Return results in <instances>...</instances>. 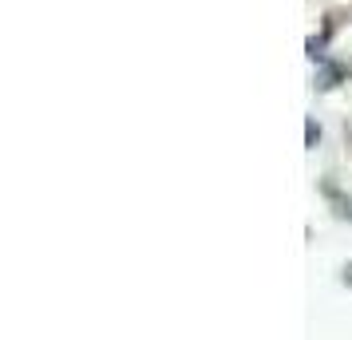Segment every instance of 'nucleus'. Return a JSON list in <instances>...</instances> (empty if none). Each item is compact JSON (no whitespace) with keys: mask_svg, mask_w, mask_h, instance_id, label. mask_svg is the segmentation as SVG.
<instances>
[{"mask_svg":"<svg viewBox=\"0 0 352 340\" xmlns=\"http://www.w3.org/2000/svg\"><path fill=\"white\" fill-rule=\"evenodd\" d=\"M336 80H340V67L336 64H320V71H317V87L320 91H333Z\"/></svg>","mask_w":352,"mask_h":340,"instance_id":"obj_1","label":"nucleus"},{"mask_svg":"<svg viewBox=\"0 0 352 340\" xmlns=\"http://www.w3.org/2000/svg\"><path fill=\"white\" fill-rule=\"evenodd\" d=\"M344 285H352V265H344Z\"/></svg>","mask_w":352,"mask_h":340,"instance_id":"obj_3","label":"nucleus"},{"mask_svg":"<svg viewBox=\"0 0 352 340\" xmlns=\"http://www.w3.org/2000/svg\"><path fill=\"white\" fill-rule=\"evenodd\" d=\"M305 139H309V146H317V139H320V127H317V123H305Z\"/></svg>","mask_w":352,"mask_h":340,"instance_id":"obj_2","label":"nucleus"}]
</instances>
